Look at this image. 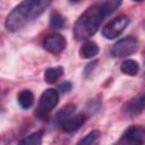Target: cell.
Returning a JSON list of instances; mask_svg holds the SVG:
<instances>
[{
	"label": "cell",
	"instance_id": "6da1fadb",
	"mask_svg": "<svg viewBox=\"0 0 145 145\" xmlns=\"http://www.w3.org/2000/svg\"><path fill=\"white\" fill-rule=\"evenodd\" d=\"M120 5H121L120 1L108 0V1L96 2L89 6L78 17V19L74 25L75 39L78 41H82L93 36L100 28L104 18L111 15Z\"/></svg>",
	"mask_w": 145,
	"mask_h": 145
},
{
	"label": "cell",
	"instance_id": "7a4b0ae2",
	"mask_svg": "<svg viewBox=\"0 0 145 145\" xmlns=\"http://www.w3.org/2000/svg\"><path fill=\"white\" fill-rule=\"evenodd\" d=\"M50 6L51 1L48 0H25L18 3L6 18L5 26L7 31L17 32L22 29L27 24L40 17Z\"/></svg>",
	"mask_w": 145,
	"mask_h": 145
},
{
	"label": "cell",
	"instance_id": "3957f363",
	"mask_svg": "<svg viewBox=\"0 0 145 145\" xmlns=\"http://www.w3.org/2000/svg\"><path fill=\"white\" fill-rule=\"evenodd\" d=\"M59 102V93L54 88H48L45 89L39 100V103L35 109V117L40 120H44L49 117V114L52 112V110L57 106Z\"/></svg>",
	"mask_w": 145,
	"mask_h": 145
},
{
	"label": "cell",
	"instance_id": "277c9868",
	"mask_svg": "<svg viewBox=\"0 0 145 145\" xmlns=\"http://www.w3.org/2000/svg\"><path fill=\"white\" fill-rule=\"evenodd\" d=\"M145 144V126H130L127 128L114 145H144Z\"/></svg>",
	"mask_w": 145,
	"mask_h": 145
},
{
	"label": "cell",
	"instance_id": "5b68a950",
	"mask_svg": "<svg viewBox=\"0 0 145 145\" xmlns=\"http://www.w3.org/2000/svg\"><path fill=\"white\" fill-rule=\"evenodd\" d=\"M138 50V40L135 36H127L119 40L111 48V56L116 58H122L135 53Z\"/></svg>",
	"mask_w": 145,
	"mask_h": 145
},
{
	"label": "cell",
	"instance_id": "8992f818",
	"mask_svg": "<svg viewBox=\"0 0 145 145\" xmlns=\"http://www.w3.org/2000/svg\"><path fill=\"white\" fill-rule=\"evenodd\" d=\"M129 24V18L126 15H120L113 19H111L102 29V35L105 39H116L117 36H119L125 28L128 26Z\"/></svg>",
	"mask_w": 145,
	"mask_h": 145
},
{
	"label": "cell",
	"instance_id": "52a82bcc",
	"mask_svg": "<svg viewBox=\"0 0 145 145\" xmlns=\"http://www.w3.org/2000/svg\"><path fill=\"white\" fill-rule=\"evenodd\" d=\"M66 45H67V41L60 34H51V35H48L44 39V41H43L44 49L48 52L52 53V54H58V53L62 52L65 50Z\"/></svg>",
	"mask_w": 145,
	"mask_h": 145
},
{
	"label": "cell",
	"instance_id": "ba28073f",
	"mask_svg": "<svg viewBox=\"0 0 145 145\" xmlns=\"http://www.w3.org/2000/svg\"><path fill=\"white\" fill-rule=\"evenodd\" d=\"M125 112L128 116H137L145 110V91L140 92L133 99H130L123 106Z\"/></svg>",
	"mask_w": 145,
	"mask_h": 145
},
{
	"label": "cell",
	"instance_id": "9c48e42d",
	"mask_svg": "<svg viewBox=\"0 0 145 145\" xmlns=\"http://www.w3.org/2000/svg\"><path fill=\"white\" fill-rule=\"evenodd\" d=\"M87 116L85 113H77L72 114L70 118H68L60 127L66 133H75L77 131L86 121Z\"/></svg>",
	"mask_w": 145,
	"mask_h": 145
},
{
	"label": "cell",
	"instance_id": "30bf717a",
	"mask_svg": "<svg viewBox=\"0 0 145 145\" xmlns=\"http://www.w3.org/2000/svg\"><path fill=\"white\" fill-rule=\"evenodd\" d=\"M99 46L93 41H86L79 49V57L83 59H91L99 53Z\"/></svg>",
	"mask_w": 145,
	"mask_h": 145
},
{
	"label": "cell",
	"instance_id": "8fae6325",
	"mask_svg": "<svg viewBox=\"0 0 145 145\" xmlns=\"http://www.w3.org/2000/svg\"><path fill=\"white\" fill-rule=\"evenodd\" d=\"M75 110H76L75 104H67V105H65V106L56 114V117H54V122H56V125H58V126L60 127L68 118H70V117L75 113Z\"/></svg>",
	"mask_w": 145,
	"mask_h": 145
},
{
	"label": "cell",
	"instance_id": "7c38bea8",
	"mask_svg": "<svg viewBox=\"0 0 145 145\" xmlns=\"http://www.w3.org/2000/svg\"><path fill=\"white\" fill-rule=\"evenodd\" d=\"M17 101L23 109H29L34 104V94L29 89H23L18 93Z\"/></svg>",
	"mask_w": 145,
	"mask_h": 145
},
{
	"label": "cell",
	"instance_id": "4fadbf2b",
	"mask_svg": "<svg viewBox=\"0 0 145 145\" xmlns=\"http://www.w3.org/2000/svg\"><path fill=\"white\" fill-rule=\"evenodd\" d=\"M62 75H63V68L62 67H60V66L51 67L44 71V80L48 84H54Z\"/></svg>",
	"mask_w": 145,
	"mask_h": 145
},
{
	"label": "cell",
	"instance_id": "5bb4252c",
	"mask_svg": "<svg viewBox=\"0 0 145 145\" xmlns=\"http://www.w3.org/2000/svg\"><path fill=\"white\" fill-rule=\"evenodd\" d=\"M120 69L123 74L128 75V76H136L139 71V65L136 60L133 59H127L125 61H122Z\"/></svg>",
	"mask_w": 145,
	"mask_h": 145
},
{
	"label": "cell",
	"instance_id": "9a60e30c",
	"mask_svg": "<svg viewBox=\"0 0 145 145\" xmlns=\"http://www.w3.org/2000/svg\"><path fill=\"white\" fill-rule=\"evenodd\" d=\"M43 130H36L24 137L17 145H41L43 140Z\"/></svg>",
	"mask_w": 145,
	"mask_h": 145
},
{
	"label": "cell",
	"instance_id": "2e32d148",
	"mask_svg": "<svg viewBox=\"0 0 145 145\" xmlns=\"http://www.w3.org/2000/svg\"><path fill=\"white\" fill-rule=\"evenodd\" d=\"M101 138V133L99 130H92L86 134L76 145H97Z\"/></svg>",
	"mask_w": 145,
	"mask_h": 145
},
{
	"label": "cell",
	"instance_id": "e0dca14e",
	"mask_svg": "<svg viewBox=\"0 0 145 145\" xmlns=\"http://www.w3.org/2000/svg\"><path fill=\"white\" fill-rule=\"evenodd\" d=\"M66 25L65 17L57 10H53L50 15V26L54 29H61Z\"/></svg>",
	"mask_w": 145,
	"mask_h": 145
},
{
	"label": "cell",
	"instance_id": "ac0fdd59",
	"mask_svg": "<svg viewBox=\"0 0 145 145\" xmlns=\"http://www.w3.org/2000/svg\"><path fill=\"white\" fill-rule=\"evenodd\" d=\"M71 86H72L71 83L67 80V82H63L62 84L59 85V89H60L62 93H67V92H69V91L71 89Z\"/></svg>",
	"mask_w": 145,
	"mask_h": 145
}]
</instances>
